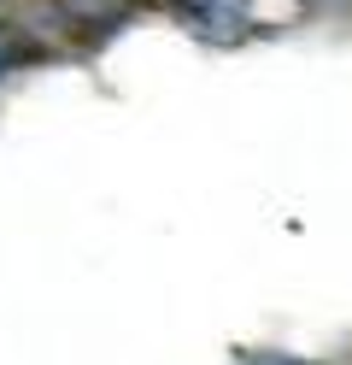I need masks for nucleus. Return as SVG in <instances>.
Segmentation results:
<instances>
[{"label":"nucleus","instance_id":"nucleus-3","mask_svg":"<svg viewBox=\"0 0 352 365\" xmlns=\"http://www.w3.org/2000/svg\"><path fill=\"white\" fill-rule=\"evenodd\" d=\"M12 59H18V41H12V30H0V71H12Z\"/></svg>","mask_w":352,"mask_h":365},{"label":"nucleus","instance_id":"nucleus-1","mask_svg":"<svg viewBox=\"0 0 352 365\" xmlns=\"http://www.w3.org/2000/svg\"><path fill=\"white\" fill-rule=\"evenodd\" d=\"M176 12L206 36H229L241 24V0H176Z\"/></svg>","mask_w":352,"mask_h":365},{"label":"nucleus","instance_id":"nucleus-2","mask_svg":"<svg viewBox=\"0 0 352 365\" xmlns=\"http://www.w3.org/2000/svg\"><path fill=\"white\" fill-rule=\"evenodd\" d=\"M235 365H311V359H294V354H247V359H235Z\"/></svg>","mask_w":352,"mask_h":365}]
</instances>
